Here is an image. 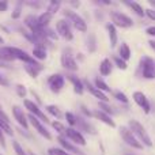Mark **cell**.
Masks as SVG:
<instances>
[{"mask_svg":"<svg viewBox=\"0 0 155 155\" xmlns=\"http://www.w3.org/2000/svg\"><path fill=\"white\" fill-rule=\"evenodd\" d=\"M131 155H135V154H131Z\"/></svg>","mask_w":155,"mask_h":155,"instance_id":"obj_52","label":"cell"},{"mask_svg":"<svg viewBox=\"0 0 155 155\" xmlns=\"http://www.w3.org/2000/svg\"><path fill=\"white\" fill-rule=\"evenodd\" d=\"M0 118H2L3 121H5V123H10V118H8V116L2 110V107H0Z\"/></svg>","mask_w":155,"mask_h":155,"instance_id":"obj_44","label":"cell"},{"mask_svg":"<svg viewBox=\"0 0 155 155\" xmlns=\"http://www.w3.org/2000/svg\"><path fill=\"white\" fill-rule=\"evenodd\" d=\"M21 5H22V3H18V5H16L15 11L12 12V18H14V19H18L19 16H21Z\"/></svg>","mask_w":155,"mask_h":155,"instance_id":"obj_40","label":"cell"},{"mask_svg":"<svg viewBox=\"0 0 155 155\" xmlns=\"http://www.w3.org/2000/svg\"><path fill=\"white\" fill-rule=\"evenodd\" d=\"M110 18H112V25L117 27H123V29H128L134 25V21L129 18L128 15L120 12V11H112L110 12Z\"/></svg>","mask_w":155,"mask_h":155,"instance_id":"obj_4","label":"cell"},{"mask_svg":"<svg viewBox=\"0 0 155 155\" xmlns=\"http://www.w3.org/2000/svg\"><path fill=\"white\" fill-rule=\"evenodd\" d=\"M68 79L72 82L74 84V90H75V93L78 94H83V90H84V86H83V82L79 79L78 76L75 75H68Z\"/></svg>","mask_w":155,"mask_h":155,"instance_id":"obj_23","label":"cell"},{"mask_svg":"<svg viewBox=\"0 0 155 155\" xmlns=\"http://www.w3.org/2000/svg\"><path fill=\"white\" fill-rule=\"evenodd\" d=\"M5 49H7V52L14 57V59H18V60H21V61H25L26 64H31V65L40 64V63H37V60L33 59V56L27 54L25 51L16 48V46H5Z\"/></svg>","mask_w":155,"mask_h":155,"instance_id":"obj_3","label":"cell"},{"mask_svg":"<svg viewBox=\"0 0 155 155\" xmlns=\"http://www.w3.org/2000/svg\"><path fill=\"white\" fill-rule=\"evenodd\" d=\"M7 8H8V3L5 2V0H2V2H0V11L4 12V11H7Z\"/></svg>","mask_w":155,"mask_h":155,"instance_id":"obj_42","label":"cell"},{"mask_svg":"<svg viewBox=\"0 0 155 155\" xmlns=\"http://www.w3.org/2000/svg\"><path fill=\"white\" fill-rule=\"evenodd\" d=\"M52 127H53V128L59 132L60 136H65V129H67V128H65V127L63 125L60 121H54V123H52Z\"/></svg>","mask_w":155,"mask_h":155,"instance_id":"obj_32","label":"cell"},{"mask_svg":"<svg viewBox=\"0 0 155 155\" xmlns=\"http://www.w3.org/2000/svg\"><path fill=\"white\" fill-rule=\"evenodd\" d=\"M93 116H94V117H97L98 120H101L102 123H105L106 125L112 127V128H114V127H116V123L112 120V117H110L109 114H106V113H104L102 110H99V109L95 110V112L93 113Z\"/></svg>","mask_w":155,"mask_h":155,"instance_id":"obj_17","label":"cell"},{"mask_svg":"<svg viewBox=\"0 0 155 155\" xmlns=\"http://www.w3.org/2000/svg\"><path fill=\"white\" fill-rule=\"evenodd\" d=\"M94 83H95V87L98 88L99 91H102V93H109V91H110V87L104 82V79H102V78H95Z\"/></svg>","mask_w":155,"mask_h":155,"instance_id":"obj_26","label":"cell"},{"mask_svg":"<svg viewBox=\"0 0 155 155\" xmlns=\"http://www.w3.org/2000/svg\"><path fill=\"white\" fill-rule=\"evenodd\" d=\"M107 33H109V40H110V46L112 48H116L117 45V30H116V26H113L112 23H109L106 26Z\"/></svg>","mask_w":155,"mask_h":155,"instance_id":"obj_22","label":"cell"},{"mask_svg":"<svg viewBox=\"0 0 155 155\" xmlns=\"http://www.w3.org/2000/svg\"><path fill=\"white\" fill-rule=\"evenodd\" d=\"M132 97H134V101L144 110V113L148 114V113L151 112V105H150V102H148V98L142 93V91H135Z\"/></svg>","mask_w":155,"mask_h":155,"instance_id":"obj_11","label":"cell"},{"mask_svg":"<svg viewBox=\"0 0 155 155\" xmlns=\"http://www.w3.org/2000/svg\"><path fill=\"white\" fill-rule=\"evenodd\" d=\"M120 134H121L123 140L128 146H131V147H134V148H137V150H142V148H143V144L139 142V140H137V137L135 136L131 131H129L128 127H121V128H120Z\"/></svg>","mask_w":155,"mask_h":155,"instance_id":"obj_5","label":"cell"},{"mask_svg":"<svg viewBox=\"0 0 155 155\" xmlns=\"http://www.w3.org/2000/svg\"><path fill=\"white\" fill-rule=\"evenodd\" d=\"M148 45H150L151 49H154V51H155V40H150V41H148Z\"/></svg>","mask_w":155,"mask_h":155,"instance_id":"obj_48","label":"cell"},{"mask_svg":"<svg viewBox=\"0 0 155 155\" xmlns=\"http://www.w3.org/2000/svg\"><path fill=\"white\" fill-rule=\"evenodd\" d=\"M142 75L144 79H155V61L148 56L142 59Z\"/></svg>","mask_w":155,"mask_h":155,"instance_id":"obj_6","label":"cell"},{"mask_svg":"<svg viewBox=\"0 0 155 155\" xmlns=\"http://www.w3.org/2000/svg\"><path fill=\"white\" fill-rule=\"evenodd\" d=\"M64 83H65L64 76L60 75V74H53L48 79V86L52 93H60L63 90V87H64Z\"/></svg>","mask_w":155,"mask_h":155,"instance_id":"obj_9","label":"cell"},{"mask_svg":"<svg viewBox=\"0 0 155 155\" xmlns=\"http://www.w3.org/2000/svg\"><path fill=\"white\" fill-rule=\"evenodd\" d=\"M30 155H35V154L34 153H30Z\"/></svg>","mask_w":155,"mask_h":155,"instance_id":"obj_51","label":"cell"},{"mask_svg":"<svg viewBox=\"0 0 155 155\" xmlns=\"http://www.w3.org/2000/svg\"><path fill=\"white\" fill-rule=\"evenodd\" d=\"M12 146H14V150H15L16 155H26V153H25V150L22 148V146L19 144L18 142H12Z\"/></svg>","mask_w":155,"mask_h":155,"instance_id":"obj_37","label":"cell"},{"mask_svg":"<svg viewBox=\"0 0 155 155\" xmlns=\"http://www.w3.org/2000/svg\"><path fill=\"white\" fill-rule=\"evenodd\" d=\"M0 67H2V68H8V67H10V65H8L5 61H3V60H0Z\"/></svg>","mask_w":155,"mask_h":155,"instance_id":"obj_49","label":"cell"},{"mask_svg":"<svg viewBox=\"0 0 155 155\" xmlns=\"http://www.w3.org/2000/svg\"><path fill=\"white\" fill-rule=\"evenodd\" d=\"M56 30L59 33L60 37L65 38L67 41H71L74 38V34H72V27H71L70 22L65 21V19H60L57 21L56 23Z\"/></svg>","mask_w":155,"mask_h":155,"instance_id":"obj_7","label":"cell"},{"mask_svg":"<svg viewBox=\"0 0 155 155\" xmlns=\"http://www.w3.org/2000/svg\"><path fill=\"white\" fill-rule=\"evenodd\" d=\"M102 109V112L104 113H106V114H112L113 113V110L110 109V106H107V104H104V102H101V104H99V110Z\"/></svg>","mask_w":155,"mask_h":155,"instance_id":"obj_39","label":"cell"},{"mask_svg":"<svg viewBox=\"0 0 155 155\" xmlns=\"http://www.w3.org/2000/svg\"><path fill=\"white\" fill-rule=\"evenodd\" d=\"M127 4H128L129 7H131L132 10H134L139 16H144V15H146L144 8H143L142 5L139 4V3H136V2H127Z\"/></svg>","mask_w":155,"mask_h":155,"instance_id":"obj_27","label":"cell"},{"mask_svg":"<svg viewBox=\"0 0 155 155\" xmlns=\"http://www.w3.org/2000/svg\"><path fill=\"white\" fill-rule=\"evenodd\" d=\"M25 70H26V72L29 74L31 78H37L38 74H40V71L44 70V65L42 64H37V65H31V64H25Z\"/></svg>","mask_w":155,"mask_h":155,"instance_id":"obj_21","label":"cell"},{"mask_svg":"<svg viewBox=\"0 0 155 155\" xmlns=\"http://www.w3.org/2000/svg\"><path fill=\"white\" fill-rule=\"evenodd\" d=\"M82 110H83V113H84L86 116H88V117H91V116H93V113H90V112H88V110L86 109L84 106H82Z\"/></svg>","mask_w":155,"mask_h":155,"instance_id":"obj_47","label":"cell"},{"mask_svg":"<svg viewBox=\"0 0 155 155\" xmlns=\"http://www.w3.org/2000/svg\"><path fill=\"white\" fill-rule=\"evenodd\" d=\"M49 155H72V154L67 153V151L61 150V148H51L49 150Z\"/></svg>","mask_w":155,"mask_h":155,"instance_id":"obj_36","label":"cell"},{"mask_svg":"<svg viewBox=\"0 0 155 155\" xmlns=\"http://www.w3.org/2000/svg\"><path fill=\"white\" fill-rule=\"evenodd\" d=\"M114 98L117 99V101H121L123 104H128V98H127V95L124 93H121V91H114Z\"/></svg>","mask_w":155,"mask_h":155,"instance_id":"obj_35","label":"cell"},{"mask_svg":"<svg viewBox=\"0 0 155 155\" xmlns=\"http://www.w3.org/2000/svg\"><path fill=\"white\" fill-rule=\"evenodd\" d=\"M23 105H25V107H26V109L30 112V114H33L34 117H37L38 120H41L42 123H49L48 117L44 114L42 110L38 107L37 104H34V102L30 101V99H25V101H23Z\"/></svg>","mask_w":155,"mask_h":155,"instance_id":"obj_8","label":"cell"},{"mask_svg":"<svg viewBox=\"0 0 155 155\" xmlns=\"http://www.w3.org/2000/svg\"><path fill=\"white\" fill-rule=\"evenodd\" d=\"M60 8V2H56V0H52L51 3H49V7H48V12L51 14V15H54V14L59 11Z\"/></svg>","mask_w":155,"mask_h":155,"instance_id":"obj_30","label":"cell"},{"mask_svg":"<svg viewBox=\"0 0 155 155\" xmlns=\"http://www.w3.org/2000/svg\"><path fill=\"white\" fill-rule=\"evenodd\" d=\"M87 48H88V52H95L97 49V44H95V35L94 34H90L88 35V40H87Z\"/></svg>","mask_w":155,"mask_h":155,"instance_id":"obj_31","label":"cell"},{"mask_svg":"<svg viewBox=\"0 0 155 155\" xmlns=\"http://www.w3.org/2000/svg\"><path fill=\"white\" fill-rule=\"evenodd\" d=\"M84 83H86V87L88 88V91H90V93L93 94V95L95 97V98H98L99 101H101V102H104V104H107V102H109V98H107V97H106V94H105V93H102V91H99L98 88H97L95 86H93V84H91V83L88 82V80H86Z\"/></svg>","mask_w":155,"mask_h":155,"instance_id":"obj_16","label":"cell"},{"mask_svg":"<svg viewBox=\"0 0 155 155\" xmlns=\"http://www.w3.org/2000/svg\"><path fill=\"white\" fill-rule=\"evenodd\" d=\"M113 61H114V64L117 65L120 70H127V68H128V64H127V61H124V60L121 59L120 56H114V57H113Z\"/></svg>","mask_w":155,"mask_h":155,"instance_id":"obj_33","label":"cell"},{"mask_svg":"<svg viewBox=\"0 0 155 155\" xmlns=\"http://www.w3.org/2000/svg\"><path fill=\"white\" fill-rule=\"evenodd\" d=\"M16 93H18V95L21 97V98H25V97H26V87H25V86H22V84H16Z\"/></svg>","mask_w":155,"mask_h":155,"instance_id":"obj_38","label":"cell"},{"mask_svg":"<svg viewBox=\"0 0 155 155\" xmlns=\"http://www.w3.org/2000/svg\"><path fill=\"white\" fill-rule=\"evenodd\" d=\"M0 144H2L3 148H5V140H4V134H3V131L0 129Z\"/></svg>","mask_w":155,"mask_h":155,"instance_id":"obj_46","label":"cell"},{"mask_svg":"<svg viewBox=\"0 0 155 155\" xmlns=\"http://www.w3.org/2000/svg\"><path fill=\"white\" fill-rule=\"evenodd\" d=\"M128 128H129V131L137 137V140H139L143 146L153 147V140H151L150 135L147 134L146 128L140 123H137L136 120H129L128 121Z\"/></svg>","mask_w":155,"mask_h":155,"instance_id":"obj_1","label":"cell"},{"mask_svg":"<svg viewBox=\"0 0 155 155\" xmlns=\"http://www.w3.org/2000/svg\"><path fill=\"white\" fill-rule=\"evenodd\" d=\"M65 120H67V123L70 124V125H76V116L74 114V113H71V112H68V113H65Z\"/></svg>","mask_w":155,"mask_h":155,"instance_id":"obj_34","label":"cell"},{"mask_svg":"<svg viewBox=\"0 0 155 155\" xmlns=\"http://www.w3.org/2000/svg\"><path fill=\"white\" fill-rule=\"evenodd\" d=\"M52 16H53V15H51L48 11L42 12L40 16H38V23H40V26L42 27V29H46V27H48L49 22H51V19H52Z\"/></svg>","mask_w":155,"mask_h":155,"instance_id":"obj_25","label":"cell"},{"mask_svg":"<svg viewBox=\"0 0 155 155\" xmlns=\"http://www.w3.org/2000/svg\"><path fill=\"white\" fill-rule=\"evenodd\" d=\"M12 113H14V117H15V120L19 123V125H22L25 129H29V121H27V117L25 116L23 110L21 109L19 106H12Z\"/></svg>","mask_w":155,"mask_h":155,"instance_id":"obj_14","label":"cell"},{"mask_svg":"<svg viewBox=\"0 0 155 155\" xmlns=\"http://www.w3.org/2000/svg\"><path fill=\"white\" fill-rule=\"evenodd\" d=\"M0 60L8 63V61H12V60H15V59H14V57L8 53L7 49H5V46H4V48H0Z\"/></svg>","mask_w":155,"mask_h":155,"instance_id":"obj_29","label":"cell"},{"mask_svg":"<svg viewBox=\"0 0 155 155\" xmlns=\"http://www.w3.org/2000/svg\"><path fill=\"white\" fill-rule=\"evenodd\" d=\"M3 42H4V40H3V38L0 37V44H3Z\"/></svg>","mask_w":155,"mask_h":155,"instance_id":"obj_50","label":"cell"},{"mask_svg":"<svg viewBox=\"0 0 155 155\" xmlns=\"http://www.w3.org/2000/svg\"><path fill=\"white\" fill-rule=\"evenodd\" d=\"M0 84H2V86H4V87H7V86L10 84V82H8V80L5 79V78L3 76V75H0Z\"/></svg>","mask_w":155,"mask_h":155,"instance_id":"obj_45","label":"cell"},{"mask_svg":"<svg viewBox=\"0 0 155 155\" xmlns=\"http://www.w3.org/2000/svg\"><path fill=\"white\" fill-rule=\"evenodd\" d=\"M61 65L65 68V70H70V71H78V68H79L76 60L68 53L61 54Z\"/></svg>","mask_w":155,"mask_h":155,"instance_id":"obj_15","label":"cell"},{"mask_svg":"<svg viewBox=\"0 0 155 155\" xmlns=\"http://www.w3.org/2000/svg\"><path fill=\"white\" fill-rule=\"evenodd\" d=\"M118 54H120V57L124 60V61L131 59V49H129V46L127 45L125 42H123L120 45V48H118Z\"/></svg>","mask_w":155,"mask_h":155,"instance_id":"obj_24","label":"cell"},{"mask_svg":"<svg viewBox=\"0 0 155 155\" xmlns=\"http://www.w3.org/2000/svg\"><path fill=\"white\" fill-rule=\"evenodd\" d=\"M64 16L67 18V21L70 22L71 26H74L78 31H87V23L84 22V19L82 18L80 15H78L75 11L72 10H65L64 11Z\"/></svg>","mask_w":155,"mask_h":155,"instance_id":"obj_2","label":"cell"},{"mask_svg":"<svg viewBox=\"0 0 155 155\" xmlns=\"http://www.w3.org/2000/svg\"><path fill=\"white\" fill-rule=\"evenodd\" d=\"M76 125H78V131H84V132H87V134H93V135L95 134L94 127L80 117H76Z\"/></svg>","mask_w":155,"mask_h":155,"instance_id":"obj_18","label":"cell"},{"mask_svg":"<svg viewBox=\"0 0 155 155\" xmlns=\"http://www.w3.org/2000/svg\"><path fill=\"white\" fill-rule=\"evenodd\" d=\"M65 137L74 142L75 144L78 146H86V139L82 134H80L78 129H74V128H67L65 129Z\"/></svg>","mask_w":155,"mask_h":155,"instance_id":"obj_12","label":"cell"},{"mask_svg":"<svg viewBox=\"0 0 155 155\" xmlns=\"http://www.w3.org/2000/svg\"><path fill=\"white\" fill-rule=\"evenodd\" d=\"M146 33H147L148 35H151V37H155V26H150L146 29Z\"/></svg>","mask_w":155,"mask_h":155,"instance_id":"obj_43","label":"cell"},{"mask_svg":"<svg viewBox=\"0 0 155 155\" xmlns=\"http://www.w3.org/2000/svg\"><path fill=\"white\" fill-rule=\"evenodd\" d=\"M57 142L61 144V147H63V150L64 151H67V153H70V154H78V155H86L83 151H80L78 147H75L74 144H71L70 142H67V139H65V136H59L57 137Z\"/></svg>","mask_w":155,"mask_h":155,"instance_id":"obj_13","label":"cell"},{"mask_svg":"<svg viewBox=\"0 0 155 155\" xmlns=\"http://www.w3.org/2000/svg\"><path fill=\"white\" fill-rule=\"evenodd\" d=\"M27 121H29L30 124H31L33 127H34L35 129H37V132L40 135H42L44 137H45V139H48V140H51L52 139V135H51V132L48 131V129L45 128V127L42 125V123H41L40 120H38L37 117H34V116L33 114H29L27 116Z\"/></svg>","mask_w":155,"mask_h":155,"instance_id":"obj_10","label":"cell"},{"mask_svg":"<svg viewBox=\"0 0 155 155\" xmlns=\"http://www.w3.org/2000/svg\"><path fill=\"white\" fill-rule=\"evenodd\" d=\"M33 59L34 60H45L46 59V49L44 45H37L33 48Z\"/></svg>","mask_w":155,"mask_h":155,"instance_id":"obj_20","label":"cell"},{"mask_svg":"<svg viewBox=\"0 0 155 155\" xmlns=\"http://www.w3.org/2000/svg\"><path fill=\"white\" fill-rule=\"evenodd\" d=\"M46 110H48V113H51L53 117H56V118H61V112H60V109L56 106V105H48V106L45 107Z\"/></svg>","mask_w":155,"mask_h":155,"instance_id":"obj_28","label":"cell"},{"mask_svg":"<svg viewBox=\"0 0 155 155\" xmlns=\"http://www.w3.org/2000/svg\"><path fill=\"white\" fill-rule=\"evenodd\" d=\"M146 11V15L148 16L150 19H153V21H155V10H153V8H147Z\"/></svg>","mask_w":155,"mask_h":155,"instance_id":"obj_41","label":"cell"},{"mask_svg":"<svg viewBox=\"0 0 155 155\" xmlns=\"http://www.w3.org/2000/svg\"><path fill=\"white\" fill-rule=\"evenodd\" d=\"M0 155H2V154H0Z\"/></svg>","mask_w":155,"mask_h":155,"instance_id":"obj_53","label":"cell"},{"mask_svg":"<svg viewBox=\"0 0 155 155\" xmlns=\"http://www.w3.org/2000/svg\"><path fill=\"white\" fill-rule=\"evenodd\" d=\"M99 74L102 76H107L112 74V61L109 59H104L99 64Z\"/></svg>","mask_w":155,"mask_h":155,"instance_id":"obj_19","label":"cell"}]
</instances>
